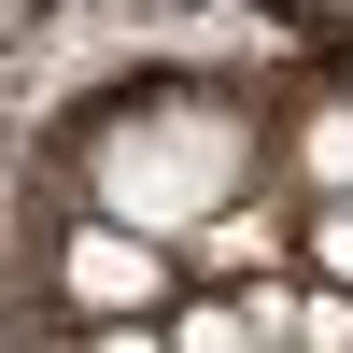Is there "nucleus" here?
I'll return each mask as SVG.
<instances>
[{"instance_id":"obj_1","label":"nucleus","mask_w":353,"mask_h":353,"mask_svg":"<svg viewBox=\"0 0 353 353\" xmlns=\"http://www.w3.org/2000/svg\"><path fill=\"white\" fill-rule=\"evenodd\" d=\"M297 28H325V43H353V0H283Z\"/></svg>"},{"instance_id":"obj_2","label":"nucleus","mask_w":353,"mask_h":353,"mask_svg":"<svg viewBox=\"0 0 353 353\" xmlns=\"http://www.w3.org/2000/svg\"><path fill=\"white\" fill-rule=\"evenodd\" d=\"M99 353H156V339H99Z\"/></svg>"}]
</instances>
